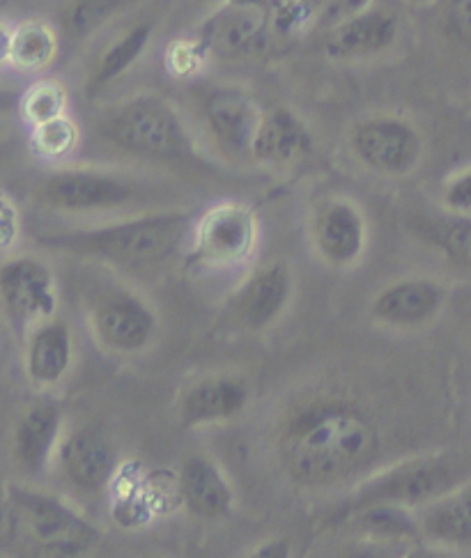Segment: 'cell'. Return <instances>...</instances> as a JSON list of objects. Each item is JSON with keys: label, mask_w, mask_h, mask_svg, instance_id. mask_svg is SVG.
I'll list each match as a JSON object with an SVG mask.
<instances>
[{"label": "cell", "mask_w": 471, "mask_h": 558, "mask_svg": "<svg viewBox=\"0 0 471 558\" xmlns=\"http://www.w3.org/2000/svg\"><path fill=\"white\" fill-rule=\"evenodd\" d=\"M379 450L373 421L348 402H319L294 414L281 435L288 474L304 485H334L366 469Z\"/></svg>", "instance_id": "6da1fadb"}, {"label": "cell", "mask_w": 471, "mask_h": 558, "mask_svg": "<svg viewBox=\"0 0 471 558\" xmlns=\"http://www.w3.org/2000/svg\"><path fill=\"white\" fill-rule=\"evenodd\" d=\"M189 234L186 214H147L95 230L56 234L51 246L99 257L122 269H153L173 255Z\"/></svg>", "instance_id": "7a4b0ae2"}, {"label": "cell", "mask_w": 471, "mask_h": 558, "mask_svg": "<svg viewBox=\"0 0 471 558\" xmlns=\"http://www.w3.org/2000/svg\"><path fill=\"white\" fill-rule=\"evenodd\" d=\"M101 134L136 157L182 159L194 143L173 101L159 95H136L106 116Z\"/></svg>", "instance_id": "3957f363"}, {"label": "cell", "mask_w": 471, "mask_h": 558, "mask_svg": "<svg viewBox=\"0 0 471 558\" xmlns=\"http://www.w3.org/2000/svg\"><path fill=\"white\" fill-rule=\"evenodd\" d=\"M278 19L265 0H219L198 26L201 51L219 60H249L267 53Z\"/></svg>", "instance_id": "277c9868"}, {"label": "cell", "mask_w": 471, "mask_h": 558, "mask_svg": "<svg viewBox=\"0 0 471 558\" xmlns=\"http://www.w3.org/2000/svg\"><path fill=\"white\" fill-rule=\"evenodd\" d=\"M10 499L16 508L21 531H26L39 549L51 554H81L95 547V526L85 522L65 501L21 487L10 489Z\"/></svg>", "instance_id": "5b68a950"}, {"label": "cell", "mask_w": 471, "mask_h": 558, "mask_svg": "<svg viewBox=\"0 0 471 558\" xmlns=\"http://www.w3.org/2000/svg\"><path fill=\"white\" fill-rule=\"evenodd\" d=\"M352 155L361 166L379 175H407L423 157V136L410 120L398 116H373L350 132Z\"/></svg>", "instance_id": "8992f818"}, {"label": "cell", "mask_w": 471, "mask_h": 558, "mask_svg": "<svg viewBox=\"0 0 471 558\" xmlns=\"http://www.w3.org/2000/svg\"><path fill=\"white\" fill-rule=\"evenodd\" d=\"M462 474V466L442 458L407 462L363 487L359 492V506H427L462 485L467 481Z\"/></svg>", "instance_id": "52a82bcc"}, {"label": "cell", "mask_w": 471, "mask_h": 558, "mask_svg": "<svg viewBox=\"0 0 471 558\" xmlns=\"http://www.w3.org/2000/svg\"><path fill=\"white\" fill-rule=\"evenodd\" d=\"M402 19L389 0H373L366 8L323 31V51L331 60H371L394 49Z\"/></svg>", "instance_id": "ba28073f"}, {"label": "cell", "mask_w": 471, "mask_h": 558, "mask_svg": "<svg viewBox=\"0 0 471 558\" xmlns=\"http://www.w3.org/2000/svg\"><path fill=\"white\" fill-rule=\"evenodd\" d=\"M138 182L97 168H65L49 175L41 198L60 211H101L134 203Z\"/></svg>", "instance_id": "9c48e42d"}, {"label": "cell", "mask_w": 471, "mask_h": 558, "mask_svg": "<svg viewBox=\"0 0 471 558\" xmlns=\"http://www.w3.org/2000/svg\"><path fill=\"white\" fill-rule=\"evenodd\" d=\"M0 304L21 327L51 319L58 308L51 269L35 257H12L0 267Z\"/></svg>", "instance_id": "30bf717a"}, {"label": "cell", "mask_w": 471, "mask_h": 558, "mask_svg": "<svg viewBox=\"0 0 471 558\" xmlns=\"http://www.w3.org/2000/svg\"><path fill=\"white\" fill-rule=\"evenodd\" d=\"M265 109L238 88H217L203 101V122L212 141L230 155H251Z\"/></svg>", "instance_id": "8fae6325"}, {"label": "cell", "mask_w": 471, "mask_h": 558, "mask_svg": "<svg viewBox=\"0 0 471 558\" xmlns=\"http://www.w3.org/2000/svg\"><path fill=\"white\" fill-rule=\"evenodd\" d=\"M198 255L214 265L242 263L255 246L253 214L234 203L217 205L205 211L194 234Z\"/></svg>", "instance_id": "7c38bea8"}, {"label": "cell", "mask_w": 471, "mask_h": 558, "mask_svg": "<svg viewBox=\"0 0 471 558\" xmlns=\"http://www.w3.org/2000/svg\"><path fill=\"white\" fill-rule=\"evenodd\" d=\"M95 336L111 352L132 354L147 348L157 331V317L145 302L130 292L106 296L93 313Z\"/></svg>", "instance_id": "4fadbf2b"}, {"label": "cell", "mask_w": 471, "mask_h": 558, "mask_svg": "<svg viewBox=\"0 0 471 558\" xmlns=\"http://www.w3.org/2000/svg\"><path fill=\"white\" fill-rule=\"evenodd\" d=\"M60 466L70 485L97 495L111 485L118 471V456L111 439L99 427H81L60 444Z\"/></svg>", "instance_id": "5bb4252c"}, {"label": "cell", "mask_w": 471, "mask_h": 558, "mask_svg": "<svg viewBox=\"0 0 471 558\" xmlns=\"http://www.w3.org/2000/svg\"><path fill=\"white\" fill-rule=\"evenodd\" d=\"M313 242L329 265H354L369 242L363 214L350 201H331L317 211L313 223Z\"/></svg>", "instance_id": "9a60e30c"}, {"label": "cell", "mask_w": 471, "mask_h": 558, "mask_svg": "<svg viewBox=\"0 0 471 558\" xmlns=\"http://www.w3.org/2000/svg\"><path fill=\"white\" fill-rule=\"evenodd\" d=\"M313 134L309 124L294 111L269 109L263 116L258 134L251 145V157L265 166H294L313 153Z\"/></svg>", "instance_id": "2e32d148"}, {"label": "cell", "mask_w": 471, "mask_h": 558, "mask_svg": "<svg viewBox=\"0 0 471 558\" xmlns=\"http://www.w3.org/2000/svg\"><path fill=\"white\" fill-rule=\"evenodd\" d=\"M444 304V288L423 278L384 288L373 302V315L389 327H421L431 322Z\"/></svg>", "instance_id": "e0dca14e"}, {"label": "cell", "mask_w": 471, "mask_h": 558, "mask_svg": "<svg viewBox=\"0 0 471 558\" xmlns=\"http://www.w3.org/2000/svg\"><path fill=\"white\" fill-rule=\"evenodd\" d=\"M292 296V278L286 267L269 265L255 271L234 296V313L249 329H265L278 319Z\"/></svg>", "instance_id": "ac0fdd59"}, {"label": "cell", "mask_w": 471, "mask_h": 558, "mask_svg": "<svg viewBox=\"0 0 471 558\" xmlns=\"http://www.w3.org/2000/svg\"><path fill=\"white\" fill-rule=\"evenodd\" d=\"M157 35V24L153 19L138 21V24L130 26L116 35L109 45L101 49L97 56L93 70L88 72V81H85V95L97 97L109 85L120 81L126 72H132L134 64L153 47Z\"/></svg>", "instance_id": "d6986e66"}, {"label": "cell", "mask_w": 471, "mask_h": 558, "mask_svg": "<svg viewBox=\"0 0 471 558\" xmlns=\"http://www.w3.org/2000/svg\"><path fill=\"white\" fill-rule=\"evenodd\" d=\"M180 499L201 520H221L232 510V489L224 471L207 458H189L178 476Z\"/></svg>", "instance_id": "ffe728a7"}, {"label": "cell", "mask_w": 471, "mask_h": 558, "mask_svg": "<svg viewBox=\"0 0 471 558\" xmlns=\"http://www.w3.org/2000/svg\"><path fill=\"white\" fill-rule=\"evenodd\" d=\"M74 340L65 322H39L26 348V373L35 386H56L70 373Z\"/></svg>", "instance_id": "44dd1931"}, {"label": "cell", "mask_w": 471, "mask_h": 558, "mask_svg": "<svg viewBox=\"0 0 471 558\" xmlns=\"http://www.w3.org/2000/svg\"><path fill=\"white\" fill-rule=\"evenodd\" d=\"M249 402L244 379L214 377L196 384L182 400V418L186 425H205L230 421L238 416Z\"/></svg>", "instance_id": "7402d4cb"}, {"label": "cell", "mask_w": 471, "mask_h": 558, "mask_svg": "<svg viewBox=\"0 0 471 558\" xmlns=\"http://www.w3.org/2000/svg\"><path fill=\"white\" fill-rule=\"evenodd\" d=\"M62 416L56 404H35L21 416L14 430V456L26 471H41L60 441Z\"/></svg>", "instance_id": "603a6c76"}, {"label": "cell", "mask_w": 471, "mask_h": 558, "mask_svg": "<svg viewBox=\"0 0 471 558\" xmlns=\"http://www.w3.org/2000/svg\"><path fill=\"white\" fill-rule=\"evenodd\" d=\"M421 529L427 538L444 545H471V481L427 504L421 514Z\"/></svg>", "instance_id": "cb8c5ba5"}, {"label": "cell", "mask_w": 471, "mask_h": 558, "mask_svg": "<svg viewBox=\"0 0 471 558\" xmlns=\"http://www.w3.org/2000/svg\"><path fill=\"white\" fill-rule=\"evenodd\" d=\"M58 33L41 19L21 21L12 28L10 68L24 74L45 72L58 56Z\"/></svg>", "instance_id": "d4e9b609"}, {"label": "cell", "mask_w": 471, "mask_h": 558, "mask_svg": "<svg viewBox=\"0 0 471 558\" xmlns=\"http://www.w3.org/2000/svg\"><path fill=\"white\" fill-rule=\"evenodd\" d=\"M134 0H68L62 10V26L74 39H85L109 24Z\"/></svg>", "instance_id": "484cf974"}, {"label": "cell", "mask_w": 471, "mask_h": 558, "mask_svg": "<svg viewBox=\"0 0 471 558\" xmlns=\"http://www.w3.org/2000/svg\"><path fill=\"white\" fill-rule=\"evenodd\" d=\"M425 238L448 260L471 269V214H454V217L431 223L425 228Z\"/></svg>", "instance_id": "4316f807"}, {"label": "cell", "mask_w": 471, "mask_h": 558, "mask_svg": "<svg viewBox=\"0 0 471 558\" xmlns=\"http://www.w3.org/2000/svg\"><path fill=\"white\" fill-rule=\"evenodd\" d=\"M19 109L31 126H39L68 116V93L56 81H37L21 95Z\"/></svg>", "instance_id": "83f0119b"}, {"label": "cell", "mask_w": 471, "mask_h": 558, "mask_svg": "<svg viewBox=\"0 0 471 558\" xmlns=\"http://www.w3.org/2000/svg\"><path fill=\"white\" fill-rule=\"evenodd\" d=\"M78 143V129L68 116L56 118L39 126H33V147L35 153L49 159H60L70 155Z\"/></svg>", "instance_id": "f1b7e54d"}, {"label": "cell", "mask_w": 471, "mask_h": 558, "mask_svg": "<svg viewBox=\"0 0 471 558\" xmlns=\"http://www.w3.org/2000/svg\"><path fill=\"white\" fill-rule=\"evenodd\" d=\"M442 33L460 47L471 49V0H433Z\"/></svg>", "instance_id": "f546056e"}, {"label": "cell", "mask_w": 471, "mask_h": 558, "mask_svg": "<svg viewBox=\"0 0 471 558\" xmlns=\"http://www.w3.org/2000/svg\"><path fill=\"white\" fill-rule=\"evenodd\" d=\"M363 526L379 535H410L416 529L410 512L404 510V506L396 504L366 506V510H363Z\"/></svg>", "instance_id": "4dcf8cb0"}, {"label": "cell", "mask_w": 471, "mask_h": 558, "mask_svg": "<svg viewBox=\"0 0 471 558\" xmlns=\"http://www.w3.org/2000/svg\"><path fill=\"white\" fill-rule=\"evenodd\" d=\"M444 203L456 214H471V166L446 184Z\"/></svg>", "instance_id": "1f68e13d"}, {"label": "cell", "mask_w": 471, "mask_h": 558, "mask_svg": "<svg viewBox=\"0 0 471 558\" xmlns=\"http://www.w3.org/2000/svg\"><path fill=\"white\" fill-rule=\"evenodd\" d=\"M369 3H373V0H327V3H323V8L317 10L315 24L325 31L338 24V21L359 12L361 8H366Z\"/></svg>", "instance_id": "d6a6232c"}, {"label": "cell", "mask_w": 471, "mask_h": 558, "mask_svg": "<svg viewBox=\"0 0 471 558\" xmlns=\"http://www.w3.org/2000/svg\"><path fill=\"white\" fill-rule=\"evenodd\" d=\"M21 531V524H19V514H16V508L8 497H0V549L10 547L16 535Z\"/></svg>", "instance_id": "836d02e7"}, {"label": "cell", "mask_w": 471, "mask_h": 558, "mask_svg": "<svg viewBox=\"0 0 471 558\" xmlns=\"http://www.w3.org/2000/svg\"><path fill=\"white\" fill-rule=\"evenodd\" d=\"M12 28L8 21L0 19V68L10 64V47H12Z\"/></svg>", "instance_id": "e575fe53"}, {"label": "cell", "mask_w": 471, "mask_h": 558, "mask_svg": "<svg viewBox=\"0 0 471 558\" xmlns=\"http://www.w3.org/2000/svg\"><path fill=\"white\" fill-rule=\"evenodd\" d=\"M19 99L21 97H16L12 90L0 88V113H5L10 109H14V106H19Z\"/></svg>", "instance_id": "d590c367"}, {"label": "cell", "mask_w": 471, "mask_h": 558, "mask_svg": "<svg viewBox=\"0 0 471 558\" xmlns=\"http://www.w3.org/2000/svg\"><path fill=\"white\" fill-rule=\"evenodd\" d=\"M258 556H288V545L286 543H269L255 551Z\"/></svg>", "instance_id": "8d00e7d4"}, {"label": "cell", "mask_w": 471, "mask_h": 558, "mask_svg": "<svg viewBox=\"0 0 471 558\" xmlns=\"http://www.w3.org/2000/svg\"><path fill=\"white\" fill-rule=\"evenodd\" d=\"M400 3H407V5H431L433 0H400Z\"/></svg>", "instance_id": "74e56055"}]
</instances>
